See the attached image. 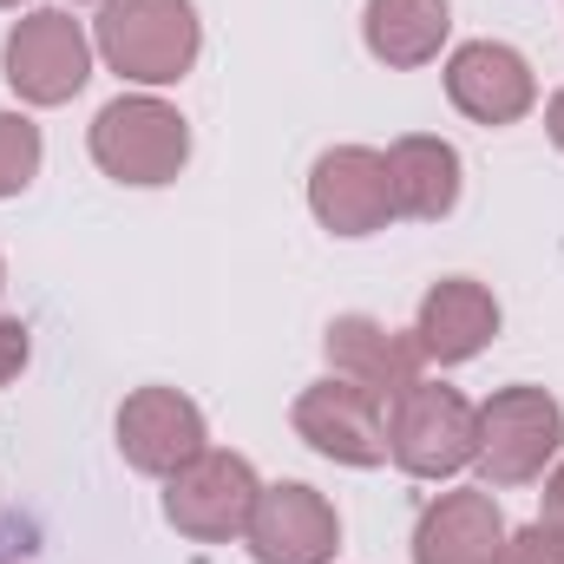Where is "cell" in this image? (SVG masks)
I'll return each mask as SVG.
<instances>
[{
  "mask_svg": "<svg viewBox=\"0 0 564 564\" xmlns=\"http://www.w3.org/2000/svg\"><path fill=\"white\" fill-rule=\"evenodd\" d=\"M99 53L119 79L139 86H171L197 66L204 26L191 0H106L99 7Z\"/></svg>",
  "mask_w": 564,
  "mask_h": 564,
  "instance_id": "obj_1",
  "label": "cell"
},
{
  "mask_svg": "<svg viewBox=\"0 0 564 564\" xmlns=\"http://www.w3.org/2000/svg\"><path fill=\"white\" fill-rule=\"evenodd\" d=\"M191 158V126L177 106L132 93L93 119V164L119 184H171Z\"/></svg>",
  "mask_w": 564,
  "mask_h": 564,
  "instance_id": "obj_2",
  "label": "cell"
},
{
  "mask_svg": "<svg viewBox=\"0 0 564 564\" xmlns=\"http://www.w3.org/2000/svg\"><path fill=\"white\" fill-rule=\"evenodd\" d=\"M473 433H479V408L459 388L414 381L388 408V459L414 479H453L459 466H473Z\"/></svg>",
  "mask_w": 564,
  "mask_h": 564,
  "instance_id": "obj_3",
  "label": "cell"
},
{
  "mask_svg": "<svg viewBox=\"0 0 564 564\" xmlns=\"http://www.w3.org/2000/svg\"><path fill=\"white\" fill-rule=\"evenodd\" d=\"M558 446H564V408L545 388H499L479 408L473 466L486 473V486H532Z\"/></svg>",
  "mask_w": 564,
  "mask_h": 564,
  "instance_id": "obj_4",
  "label": "cell"
},
{
  "mask_svg": "<svg viewBox=\"0 0 564 564\" xmlns=\"http://www.w3.org/2000/svg\"><path fill=\"white\" fill-rule=\"evenodd\" d=\"M257 492H263V479L243 453L204 446L191 466H177L164 479V519L197 545H224V539H243V525L257 512Z\"/></svg>",
  "mask_w": 564,
  "mask_h": 564,
  "instance_id": "obj_5",
  "label": "cell"
},
{
  "mask_svg": "<svg viewBox=\"0 0 564 564\" xmlns=\"http://www.w3.org/2000/svg\"><path fill=\"white\" fill-rule=\"evenodd\" d=\"M0 66H7V86H13L26 106H66V99L93 79V40H86V26H79L73 13L40 7V13H26V20L7 33Z\"/></svg>",
  "mask_w": 564,
  "mask_h": 564,
  "instance_id": "obj_6",
  "label": "cell"
},
{
  "mask_svg": "<svg viewBox=\"0 0 564 564\" xmlns=\"http://www.w3.org/2000/svg\"><path fill=\"white\" fill-rule=\"evenodd\" d=\"M308 210L335 237H375L394 224V184H388V151L368 144H335L308 171Z\"/></svg>",
  "mask_w": 564,
  "mask_h": 564,
  "instance_id": "obj_7",
  "label": "cell"
},
{
  "mask_svg": "<svg viewBox=\"0 0 564 564\" xmlns=\"http://www.w3.org/2000/svg\"><path fill=\"white\" fill-rule=\"evenodd\" d=\"M243 545L257 564H328L335 545H341V519L335 506L302 486V479H282V486H263L257 492V512L243 525Z\"/></svg>",
  "mask_w": 564,
  "mask_h": 564,
  "instance_id": "obj_8",
  "label": "cell"
},
{
  "mask_svg": "<svg viewBox=\"0 0 564 564\" xmlns=\"http://www.w3.org/2000/svg\"><path fill=\"white\" fill-rule=\"evenodd\" d=\"M295 433L322 453V459H341V466H381L388 459V401L328 375L315 381L302 401H295Z\"/></svg>",
  "mask_w": 564,
  "mask_h": 564,
  "instance_id": "obj_9",
  "label": "cell"
},
{
  "mask_svg": "<svg viewBox=\"0 0 564 564\" xmlns=\"http://www.w3.org/2000/svg\"><path fill=\"white\" fill-rule=\"evenodd\" d=\"M446 99L473 119V126H519L539 99V79L532 66L499 46V40H473L446 59Z\"/></svg>",
  "mask_w": 564,
  "mask_h": 564,
  "instance_id": "obj_10",
  "label": "cell"
},
{
  "mask_svg": "<svg viewBox=\"0 0 564 564\" xmlns=\"http://www.w3.org/2000/svg\"><path fill=\"white\" fill-rule=\"evenodd\" d=\"M328 368L341 375V381H355V388H368V394H381L388 408L421 381V341L414 335H401V328H388V322H375V315H335L328 322Z\"/></svg>",
  "mask_w": 564,
  "mask_h": 564,
  "instance_id": "obj_11",
  "label": "cell"
},
{
  "mask_svg": "<svg viewBox=\"0 0 564 564\" xmlns=\"http://www.w3.org/2000/svg\"><path fill=\"white\" fill-rule=\"evenodd\" d=\"M119 453L151 473V479H171L177 466H191L204 453V414L191 394L177 388H139L126 408H119Z\"/></svg>",
  "mask_w": 564,
  "mask_h": 564,
  "instance_id": "obj_12",
  "label": "cell"
},
{
  "mask_svg": "<svg viewBox=\"0 0 564 564\" xmlns=\"http://www.w3.org/2000/svg\"><path fill=\"white\" fill-rule=\"evenodd\" d=\"M506 512L492 492H440L414 525V564H499L506 558Z\"/></svg>",
  "mask_w": 564,
  "mask_h": 564,
  "instance_id": "obj_13",
  "label": "cell"
},
{
  "mask_svg": "<svg viewBox=\"0 0 564 564\" xmlns=\"http://www.w3.org/2000/svg\"><path fill=\"white\" fill-rule=\"evenodd\" d=\"M492 335H499V302H492V289H486V282L446 276V282H433V289H426L421 322H414L421 361L459 368V361H473Z\"/></svg>",
  "mask_w": 564,
  "mask_h": 564,
  "instance_id": "obj_14",
  "label": "cell"
},
{
  "mask_svg": "<svg viewBox=\"0 0 564 564\" xmlns=\"http://www.w3.org/2000/svg\"><path fill=\"white\" fill-rule=\"evenodd\" d=\"M388 184H394V217L440 224L459 204V151L446 139H394L388 144Z\"/></svg>",
  "mask_w": 564,
  "mask_h": 564,
  "instance_id": "obj_15",
  "label": "cell"
},
{
  "mask_svg": "<svg viewBox=\"0 0 564 564\" xmlns=\"http://www.w3.org/2000/svg\"><path fill=\"white\" fill-rule=\"evenodd\" d=\"M446 26H453L446 0H368V13H361L368 53L381 66H426L440 53Z\"/></svg>",
  "mask_w": 564,
  "mask_h": 564,
  "instance_id": "obj_16",
  "label": "cell"
},
{
  "mask_svg": "<svg viewBox=\"0 0 564 564\" xmlns=\"http://www.w3.org/2000/svg\"><path fill=\"white\" fill-rule=\"evenodd\" d=\"M40 171V126L20 112H0V197L26 191Z\"/></svg>",
  "mask_w": 564,
  "mask_h": 564,
  "instance_id": "obj_17",
  "label": "cell"
},
{
  "mask_svg": "<svg viewBox=\"0 0 564 564\" xmlns=\"http://www.w3.org/2000/svg\"><path fill=\"white\" fill-rule=\"evenodd\" d=\"M499 564H564V545L545 532V525H525V532L506 539V558Z\"/></svg>",
  "mask_w": 564,
  "mask_h": 564,
  "instance_id": "obj_18",
  "label": "cell"
},
{
  "mask_svg": "<svg viewBox=\"0 0 564 564\" xmlns=\"http://www.w3.org/2000/svg\"><path fill=\"white\" fill-rule=\"evenodd\" d=\"M26 355H33V341H26V322H13V315H0V388L26 368Z\"/></svg>",
  "mask_w": 564,
  "mask_h": 564,
  "instance_id": "obj_19",
  "label": "cell"
},
{
  "mask_svg": "<svg viewBox=\"0 0 564 564\" xmlns=\"http://www.w3.org/2000/svg\"><path fill=\"white\" fill-rule=\"evenodd\" d=\"M539 525L564 545V459L552 466V479H545V492H539Z\"/></svg>",
  "mask_w": 564,
  "mask_h": 564,
  "instance_id": "obj_20",
  "label": "cell"
},
{
  "mask_svg": "<svg viewBox=\"0 0 564 564\" xmlns=\"http://www.w3.org/2000/svg\"><path fill=\"white\" fill-rule=\"evenodd\" d=\"M545 132H552V144L564 151V93L552 99V106H545Z\"/></svg>",
  "mask_w": 564,
  "mask_h": 564,
  "instance_id": "obj_21",
  "label": "cell"
},
{
  "mask_svg": "<svg viewBox=\"0 0 564 564\" xmlns=\"http://www.w3.org/2000/svg\"><path fill=\"white\" fill-rule=\"evenodd\" d=\"M0 7H20V0H0Z\"/></svg>",
  "mask_w": 564,
  "mask_h": 564,
  "instance_id": "obj_22",
  "label": "cell"
},
{
  "mask_svg": "<svg viewBox=\"0 0 564 564\" xmlns=\"http://www.w3.org/2000/svg\"><path fill=\"white\" fill-rule=\"evenodd\" d=\"M0 289H7V270H0Z\"/></svg>",
  "mask_w": 564,
  "mask_h": 564,
  "instance_id": "obj_23",
  "label": "cell"
}]
</instances>
